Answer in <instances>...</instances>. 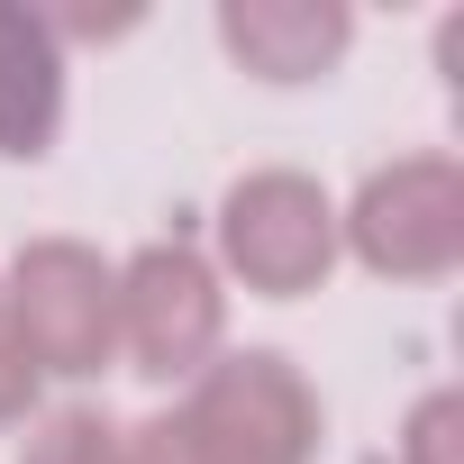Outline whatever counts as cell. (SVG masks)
Returning <instances> with one entry per match:
<instances>
[{
    "instance_id": "obj_1",
    "label": "cell",
    "mask_w": 464,
    "mask_h": 464,
    "mask_svg": "<svg viewBox=\"0 0 464 464\" xmlns=\"http://www.w3.org/2000/svg\"><path fill=\"white\" fill-rule=\"evenodd\" d=\"M0 328L37 364V382H82L119 355V265L82 237H37L19 246L10 283H0Z\"/></svg>"
},
{
    "instance_id": "obj_2",
    "label": "cell",
    "mask_w": 464,
    "mask_h": 464,
    "mask_svg": "<svg viewBox=\"0 0 464 464\" xmlns=\"http://www.w3.org/2000/svg\"><path fill=\"white\" fill-rule=\"evenodd\" d=\"M173 419L191 428V446L209 464H310L319 455V392L274 346L209 355L182 382V410Z\"/></svg>"
},
{
    "instance_id": "obj_3",
    "label": "cell",
    "mask_w": 464,
    "mask_h": 464,
    "mask_svg": "<svg viewBox=\"0 0 464 464\" xmlns=\"http://www.w3.org/2000/svg\"><path fill=\"white\" fill-rule=\"evenodd\" d=\"M337 246H355L382 283H446L464 265V173L455 155H401L364 173V191L337 209Z\"/></svg>"
},
{
    "instance_id": "obj_4",
    "label": "cell",
    "mask_w": 464,
    "mask_h": 464,
    "mask_svg": "<svg viewBox=\"0 0 464 464\" xmlns=\"http://www.w3.org/2000/svg\"><path fill=\"white\" fill-rule=\"evenodd\" d=\"M218 265L256 301H301L337 265V200L310 173H246L218 200Z\"/></svg>"
},
{
    "instance_id": "obj_5",
    "label": "cell",
    "mask_w": 464,
    "mask_h": 464,
    "mask_svg": "<svg viewBox=\"0 0 464 464\" xmlns=\"http://www.w3.org/2000/svg\"><path fill=\"white\" fill-rule=\"evenodd\" d=\"M227 337V292L200 246L155 237L119 265V355L146 382H191Z\"/></svg>"
},
{
    "instance_id": "obj_6",
    "label": "cell",
    "mask_w": 464,
    "mask_h": 464,
    "mask_svg": "<svg viewBox=\"0 0 464 464\" xmlns=\"http://www.w3.org/2000/svg\"><path fill=\"white\" fill-rule=\"evenodd\" d=\"M346 37H355V19L337 0H227L218 10V46L256 82H328Z\"/></svg>"
},
{
    "instance_id": "obj_7",
    "label": "cell",
    "mask_w": 464,
    "mask_h": 464,
    "mask_svg": "<svg viewBox=\"0 0 464 464\" xmlns=\"http://www.w3.org/2000/svg\"><path fill=\"white\" fill-rule=\"evenodd\" d=\"M64 128V28L28 0H0V155L37 164Z\"/></svg>"
},
{
    "instance_id": "obj_8",
    "label": "cell",
    "mask_w": 464,
    "mask_h": 464,
    "mask_svg": "<svg viewBox=\"0 0 464 464\" xmlns=\"http://www.w3.org/2000/svg\"><path fill=\"white\" fill-rule=\"evenodd\" d=\"M19 464H119V419L92 410V401H64L28 428V455Z\"/></svg>"
},
{
    "instance_id": "obj_9",
    "label": "cell",
    "mask_w": 464,
    "mask_h": 464,
    "mask_svg": "<svg viewBox=\"0 0 464 464\" xmlns=\"http://www.w3.org/2000/svg\"><path fill=\"white\" fill-rule=\"evenodd\" d=\"M401 464H464V392H428L401 428Z\"/></svg>"
},
{
    "instance_id": "obj_10",
    "label": "cell",
    "mask_w": 464,
    "mask_h": 464,
    "mask_svg": "<svg viewBox=\"0 0 464 464\" xmlns=\"http://www.w3.org/2000/svg\"><path fill=\"white\" fill-rule=\"evenodd\" d=\"M119 464H209V455H200L191 428L164 410V419H146V428H119Z\"/></svg>"
},
{
    "instance_id": "obj_11",
    "label": "cell",
    "mask_w": 464,
    "mask_h": 464,
    "mask_svg": "<svg viewBox=\"0 0 464 464\" xmlns=\"http://www.w3.org/2000/svg\"><path fill=\"white\" fill-rule=\"evenodd\" d=\"M37 410V364L10 346V328H0V428H19Z\"/></svg>"
}]
</instances>
